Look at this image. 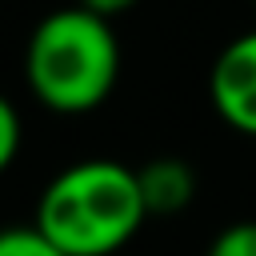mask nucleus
I'll return each instance as SVG.
<instances>
[{
    "label": "nucleus",
    "mask_w": 256,
    "mask_h": 256,
    "mask_svg": "<svg viewBox=\"0 0 256 256\" xmlns=\"http://www.w3.org/2000/svg\"><path fill=\"white\" fill-rule=\"evenodd\" d=\"M80 4H88V8H92V12H100V16H120V12L136 8L140 0H80Z\"/></svg>",
    "instance_id": "nucleus-8"
},
{
    "label": "nucleus",
    "mask_w": 256,
    "mask_h": 256,
    "mask_svg": "<svg viewBox=\"0 0 256 256\" xmlns=\"http://www.w3.org/2000/svg\"><path fill=\"white\" fill-rule=\"evenodd\" d=\"M20 140H24L20 112L12 108L8 96H0V176L12 168V160H16V152H20Z\"/></svg>",
    "instance_id": "nucleus-7"
},
{
    "label": "nucleus",
    "mask_w": 256,
    "mask_h": 256,
    "mask_svg": "<svg viewBox=\"0 0 256 256\" xmlns=\"http://www.w3.org/2000/svg\"><path fill=\"white\" fill-rule=\"evenodd\" d=\"M204 256H256V220H236L220 228Z\"/></svg>",
    "instance_id": "nucleus-6"
},
{
    "label": "nucleus",
    "mask_w": 256,
    "mask_h": 256,
    "mask_svg": "<svg viewBox=\"0 0 256 256\" xmlns=\"http://www.w3.org/2000/svg\"><path fill=\"white\" fill-rule=\"evenodd\" d=\"M148 220L140 172L92 156L56 172L36 200V228L68 256H120Z\"/></svg>",
    "instance_id": "nucleus-1"
},
{
    "label": "nucleus",
    "mask_w": 256,
    "mask_h": 256,
    "mask_svg": "<svg viewBox=\"0 0 256 256\" xmlns=\"http://www.w3.org/2000/svg\"><path fill=\"white\" fill-rule=\"evenodd\" d=\"M24 80L56 116L96 112L120 80V40L112 32V16H100L80 0L48 12L28 36Z\"/></svg>",
    "instance_id": "nucleus-2"
},
{
    "label": "nucleus",
    "mask_w": 256,
    "mask_h": 256,
    "mask_svg": "<svg viewBox=\"0 0 256 256\" xmlns=\"http://www.w3.org/2000/svg\"><path fill=\"white\" fill-rule=\"evenodd\" d=\"M208 100L232 132L256 140V32L220 48L208 72Z\"/></svg>",
    "instance_id": "nucleus-3"
},
{
    "label": "nucleus",
    "mask_w": 256,
    "mask_h": 256,
    "mask_svg": "<svg viewBox=\"0 0 256 256\" xmlns=\"http://www.w3.org/2000/svg\"><path fill=\"white\" fill-rule=\"evenodd\" d=\"M0 256H68V252L52 244L36 224H12L0 228Z\"/></svg>",
    "instance_id": "nucleus-5"
},
{
    "label": "nucleus",
    "mask_w": 256,
    "mask_h": 256,
    "mask_svg": "<svg viewBox=\"0 0 256 256\" xmlns=\"http://www.w3.org/2000/svg\"><path fill=\"white\" fill-rule=\"evenodd\" d=\"M136 172H140V192H144L148 216H176L196 196V172L180 156H156Z\"/></svg>",
    "instance_id": "nucleus-4"
}]
</instances>
